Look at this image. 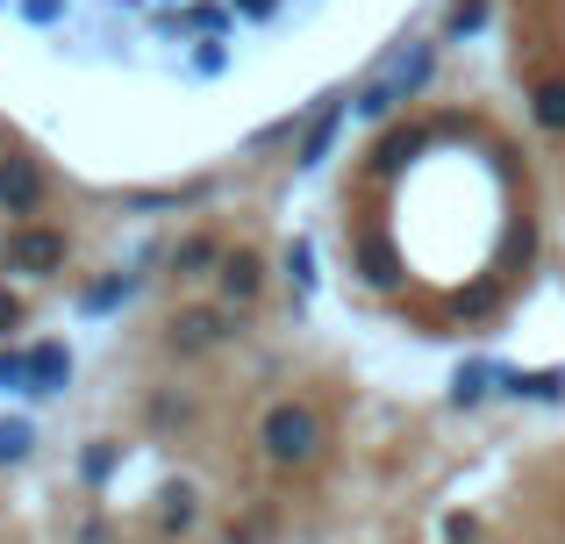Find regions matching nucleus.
<instances>
[{
    "instance_id": "f257e3e1",
    "label": "nucleus",
    "mask_w": 565,
    "mask_h": 544,
    "mask_svg": "<svg viewBox=\"0 0 565 544\" xmlns=\"http://www.w3.org/2000/svg\"><path fill=\"white\" fill-rule=\"evenodd\" d=\"M258 445H265L273 466H308L322 451V416L308 402H273L265 423H258Z\"/></svg>"
},
{
    "instance_id": "f03ea898",
    "label": "nucleus",
    "mask_w": 565,
    "mask_h": 544,
    "mask_svg": "<svg viewBox=\"0 0 565 544\" xmlns=\"http://www.w3.org/2000/svg\"><path fill=\"white\" fill-rule=\"evenodd\" d=\"M429 57H437V51H429V43H415V51H408V57H394V72H386V79H380V86H365V100H359V115H386V108H394V100H408V94H415V86H423V79H429Z\"/></svg>"
},
{
    "instance_id": "7ed1b4c3",
    "label": "nucleus",
    "mask_w": 565,
    "mask_h": 544,
    "mask_svg": "<svg viewBox=\"0 0 565 544\" xmlns=\"http://www.w3.org/2000/svg\"><path fill=\"white\" fill-rule=\"evenodd\" d=\"M8 266H22V273H51V266H65V237H57V230H22V237L8 244Z\"/></svg>"
},
{
    "instance_id": "20e7f679",
    "label": "nucleus",
    "mask_w": 565,
    "mask_h": 544,
    "mask_svg": "<svg viewBox=\"0 0 565 544\" xmlns=\"http://www.w3.org/2000/svg\"><path fill=\"white\" fill-rule=\"evenodd\" d=\"M230 337V308H186L180 322H172V344L180 351H207V344H222Z\"/></svg>"
},
{
    "instance_id": "39448f33",
    "label": "nucleus",
    "mask_w": 565,
    "mask_h": 544,
    "mask_svg": "<svg viewBox=\"0 0 565 544\" xmlns=\"http://www.w3.org/2000/svg\"><path fill=\"white\" fill-rule=\"evenodd\" d=\"M0 201H8L14 215H29L43 201V180H36V166H29V158H0Z\"/></svg>"
},
{
    "instance_id": "423d86ee",
    "label": "nucleus",
    "mask_w": 565,
    "mask_h": 544,
    "mask_svg": "<svg viewBox=\"0 0 565 544\" xmlns=\"http://www.w3.org/2000/svg\"><path fill=\"white\" fill-rule=\"evenodd\" d=\"M265 287V266H258V258H250V252H230V258H222V301H250V294H258Z\"/></svg>"
},
{
    "instance_id": "0eeeda50",
    "label": "nucleus",
    "mask_w": 565,
    "mask_h": 544,
    "mask_svg": "<svg viewBox=\"0 0 565 544\" xmlns=\"http://www.w3.org/2000/svg\"><path fill=\"white\" fill-rule=\"evenodd\" d=\"M29 365H36V387H29V394H57L72 380V351L65 344H36V351H29Z\"/></svg>"
},
{
    "instance_id": "6e6552de",
    "label": "nucleus",
    "mask_w": 565,
    "mask_h": 544,
    "mask_svg": "<svg viewBox=\"0 0 565 544\" xmlns=\"http://www.w3.org/2000/svg\"><path fill=\"white\" fill-rule=\"evenodd\" d=\"M337 129H344V108H322V115H316V129H308V143H301V166H308V172H316L322 158H330Z\"/></svg>"
},
{
    "instance_id": "1a4fd4ad",
    "label": "nucleus",
    "mask_w": 565,
    "mask_h": 544,
    "mask_svg": "<svg viewBox=\"0 0 565 544\" xmlns=\"http://www.w3.org/2000/svg\"><path fill=\"white\" fill-rule=\"evenodd\" d=\"M501 387H509L515 402H523V394H530V402H558V394H565V373H501Z\"/></svg>"
},
{
    "instance_id": "9d476101",
    "label": "nucleus",
    "mask_w": 565,
    "mask_h": 544,
    "mask_svg": "<svg viewBox=\"0 0 565 544\" xmlns=\"http://www.w3.org/2000/svg\"><path fill=\"white\" fill-rule=\"evenodd\" d=\"M487 380H501L494 365H458V380H451V402H458V408L487 402Z\"/></svg>"
},
{
    "instance_id": "9b49d317",
    "label": "nucleus",
    "mask_w": 565,
    "mask_h": 544,
    "mask_svg": "<svg viewBox=\"0 0 565 544\" xmlns=\"http://www.w3.org/2000/svg\"><path fill=\"white\" fill-rule=\"evenodd\" d=\"M415 151H423V137H415V129H401V137H386L380 151H373V172H401Z\"/></svg>"
},
{
    "instance_id": "f8f14e48",
    "label": "nucleus",
    "mask_w": 565,
    "mask_h": 544,
    "mask_svg": "<svg viewBox=\"0 0 565 544\" xmlns=\"http://www.w3.org/2000/svg\"><path fill=\"white\" fill-rule=\"evenodd\" d=\"M215 258H222V252H215V244H207V237H186L180 252H172V266H180V273L193 279V273H207V266H215Z\"/></svg>"
},
{
    "instance_id": "ddd939ff",
    "label": "nucleus",
    "mask_w": 565,
    "mask_h": 544,
    "mask_svg": "<svg viewBox=\"0 0 565 544\" xmlns=\"http://www.w3.org/2000/svg\"><path fill=\"white\" fill-rule=\"evenodd\" d=\"M0 387H36V365H29V351H0Z\"/></svg>"
},
{
    "instance_id": "4468645a",
    "label": "nucleus",
    "mask_w": 565,
    "mask_h": 544,
    "mask_svg": "<svg viewBox=\"0 0 565 544\" xmlns=\"http://www.w3.org/2000/svg\"><path fill=\"white\" fill-rule=\"evenodd\" d=\"M359 266H365V279H373V287H394V252H386V244H365V252H359Z\"/></svg>"
},
{
    "instance_id": "2eb2a0df",
    "label": "nucleus",
    "mask_w": 565,
    "mask_h": 544,
    "mask_svg": "<svg viewBox=\"0 0 565 544\" xmlns=\"http://www.w3.org/2000/svg\"><path fill=\"white\" fill-rule=\"evenodd\" d=\"M193 488H166V531H193Z\"/></svg>"
},
{
    "instance_id": "dca6fc26",
    "label": "nucleus",
    "mask_w": 565,
    "mask_h": 544,
    "mask_svg": "<svg viewBox=\"0 0 565 544\" xmlns=\"http://www.w3.org/2000/svg\"><path fill=\"white\" fill-rule=\"evenodd\" d=\"M537 122L565 137V86H558V79H552V86H537Z\"/></svg>"
},
{
    "instance_id": "f3484780",
    "label": "nucleus",
    "mask_w": 565,
    "mask_h": 544,
    "mask_svg": "<svg viewBox=\"0 0 565 544\" xmlns=\"http://www.w3.org/2000/svg\"><path fill=\"white\" fill-rule=\"evenodd\" d=\"M129 294H137V279H129V273H115V279H100V287H94V294H86V308H94V316H100V308H115V301H129Z\"/></svg>"
},
{
    "instance_id": "a211bd4d",
    "label": "nucleus",
    "mask_w": 565,
    "mask_h": 544,
    "mask_svg": "<svg viewBox=\"0 0 565 544\" xmlns=\"http://www.w3.org/2000/svg\"><path fill=\"white\" fill-rule=\"evenodd\" d=\"M29 459V423H0V466Z\"/></svg>"
},
{
    "instance_id": "6ab92c4d",
    "label": "nucleus",
    "mask_w": 565,
    "mask_h": 544,
    "mask_svg": "<svg viewBox=\"0 0 565 544\" xmlns=\"http://www.w3.org/2000/svg\"><path fill=\"white\" fill-rule=\"evenodd\" d=\"M287 273H294V287H316V252H308V244H287Z\"/></svg>"
},
{
    "instance_id": "aec40b11",
    "label": "nucleus",
    "mask_w": 565,
    "mask_h": 544,
    "mask_svg": "<svg viewBox=\"0 0 565 544\" xmlns=\"http://www.w3.org/2000/svg\"><path fill=\"white\" fill-rule=\"evenodd\" d=\"M480 22H487V0H458L451 8V36H472Z\"/></svg>"
},
{
    "instance_id": "412c9836",
    "label": "nucleus",
    "mask_w": 565,
    "mask_h": 544,
    "mask_svg": "<svg viewBox=\"0 0 565 544\" xmlns=\"http://www.w3.org/2000/svg\"><path fill=\"white\" fill-rule=\"evenodd\" d=\"M230 65V51H222V36L215 43H201V51H193V72H222Z\"/></svg>"
},
{
    "instance_id": "4be33fe9",
    "label": "nucleus",
    "mask_w": 565,
    "mask_h": 544,
    "mask_svg": "<svg viewBox=\"0 0 565 544\" xmlns=\"http://www.w3.org/2000/svg\"><path fill=\"white\" fill-rule=\"evenodd\" d=\"M108 466H115V445H94V451H86V480H108Z\"/></svg>"
},
{
    "instance_id": "5701e85b",
    "label": "nucleus",
    "mask_w": 565,
    "mask_h": 544,
    "mask_svg": "<svg viewBox=\"0 0 565 544\" xmlns=\"http://www.w3.org/2000/svg\"><path fill=\"white\" fill-rule=\"evenodd\" d=\"M57 8H65V0H22V14H29V22H51Z\"/></svg>"
},
{
    "instance_id": "b1692460",
    "label": "nucleus",
    "mask_w": 565,
    "mask_h": 544,
    "mask_svg": "<svg viewBox=\"0 0 565 544\" xmlns=\"http://www.w3.org/2000/svg\"><path fill=\"white\" fill-rule=\"evenodd\" d=\"M14 322H22V301H14V294H0V330H14Z\"/></svg>"
},
{
    "instance_id": "393cba45",
    "label": "nucleus",
    "mask_w": 565,
    "mask_h": 544,
    "mask_svg": "<svg viewBox=\"0 0 565 544\" xmlns=\"http://www.w3.org/2000/svg\"><path fill=\"white\" fill-rule=\"evenodd\" d=\"M236 8H244V14H273V0H236Z\"/></svg>"
}]
</instances>
